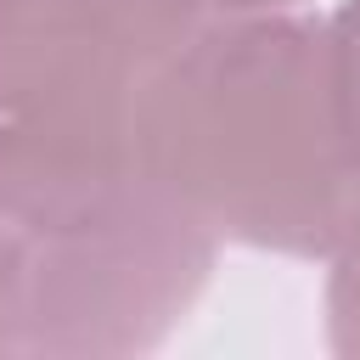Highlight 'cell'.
<instances>
[{"instance_id": "cell-1", "label": "cell", "mask_w": 360, "mask_h": 360, "mask_svg": "<svg viewBox=\"0 0 360 360\" xmlns=\"http://www.w3.org/2000/svg\"><path fill=\"white\" fill-rule=\"evenodd\" d=\"M141 174L219 242L326 259L360 186L326 68V22L208 17L135 101Z\"/></svg>"}, {"instance_id": "cell-2", "label": "cell", "mask_w": 360, "mask_h": 360, "mask_svg": "<svg viewBox=\"0 0 360 360\" xmlns=\"http://www.w3.org/2000/svg\"><path fill=\"white\" fill-rule=\"evenodd\" d=\"M219 236L146 174L112 202L28 236L22 354L118 360L158 349L197 304Z\"/></svg>"}, {"instance_id": "cell-3", "label": "cell", "mask_w": 360, "mask_h": 360, "mask_svg": "<svg viewBox=\"0 0 360 360\" xmlns=\"http://www.w3.org/2000/svg\"><path fill=\"white\" fill-rule=\"evenodd\" d=\"M202 0H0V112L129 107Z\"/></svg>"}, {"instance_id": "cell-4", "label": "cell", "mask_w": 360, "mask_h": 360, "mask_svg": "<svg viewBox=\"0 0 360 360\" xmlns=\"http://www.w3.org/2000/svg\"><path fill=\"white\" fill-rule=\"evenodd\" d=\"M135 101L0 112V219L39 236L129 191L141 180Z\"/></svg>"}, {"instance_id": "cell-5", "label": "cell", "mask_w": 360, "mask_h": 360, "mask_svg": "<svg viewBox=\"0 0 360 360\" xmlns=\"http://www.w3.org/2000/svg\"><path fill=\"white\" fill-rule=\"evenodd\" d=\"M326 338L338 354L360 360V186L326 248Z\"/></svg>"}, {"instance_id": "cell-6", "label": "cell", "mask_w": 360, "mask_h": 360, "mask_svg": "<svg viewBox=\"0 0 360 360\" xmlns=\"http://www.w3.org/2000/svg\"><path fill=\"white\" fill-rule=\"evenodd\" d=\"M326 68H332V101L338 129L349 146V163L360 174V0H343L326 22Z\"/></svg>"}, {"instance_id": "cell-7", "label": "cell", "mask_w": 360, "mask_h": 360, "mask_svg": "<svg viewBox=\"0 0 360 360\" xmlns=\"http://www.w3.org/2000/svg\"><path fill=\"white\" fill-rule=\"evenodd\" d=\"M28 315V236L0 219V354H22Z\"/></svg>"}, {"instance_id": "cell-8", "label": "cell", "mask_w": 360, "mask_h": 360, "mask_svg": "<svg viewBox=\"0 0 360 360\" xmlns=\"http://www.w3.org/2000/svg\"><path fill=\"white\" fill-rule=\"evenodd\" d=\"M214 17H248V11H287L298 0H202Z\"/></svg>"}]
</instances>
